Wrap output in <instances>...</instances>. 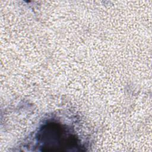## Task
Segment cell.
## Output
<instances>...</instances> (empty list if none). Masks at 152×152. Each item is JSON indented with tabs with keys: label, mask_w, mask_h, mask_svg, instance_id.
<instances>
[{
	"label": "cell",
	"mask_w": 152,
	"mask_h": 152,
	"mask_svg": "<svg viewBox=\"0 0 152 152\" xmlns=\"http://www.w3.org/2000/svg\"><path fill=\"white\" fill-rule=\"evenodd\" d=\"M36 138L42 151H81L84 147L69 128L56 122L43 125Z\"/></svg>",
	"instance_id": "1"
}]
</instances>
